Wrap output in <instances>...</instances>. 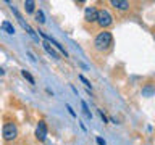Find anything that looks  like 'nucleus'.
Here are the masks:
<instances>
[{"instance_id":"nucleus-6","label":"nucleus","mask_w":155,"mask_h":145,"mask_svg":"<svg viewBox=\"0 0 155 145\" xmlns=\"http://www.w3.org/2000/svg\"><path fill=\"white\" fill-rule=\"evenodd\" d=\"M111 7H115V8H118V10H128L129 8V2H124V0H111Z\"/></svg>"},{"instance_id":"nucleus-14","label":"nucleus","mask_w":155,"mask_h":145,"mask_svg":"<svg viewBox=\"0 0 155 145\" xmlns=\"http://www.w3.org/2000/svg\"><path fill=\"white\" fill-rule=\"evenodd\" d=\"M79 79H81V81H82V82H84V84H86V87H92V85H91V82L87 81L84 76H79Z\"/></svg>"},{"instance_id":"nucleus-1","label":"nucleus","mask_w":155,"mask_h":145,"mask_svg":"<svg viewBox=\"0 0 155 145\" xmlns=\"http://www.w3.org/2000/svg\"><path fill=\"white\" fill-rule=\"evenodd\" d=\"M111 42H113V36H111L108 31H102L99 36L95 37L94 47H95L99 52H105V50H108V48H110Z\"/></svg>"},{"instance_id":"nucleus-12","label":"nucleus","mask_w":155,"mask_h":145,"mask_svg":"<svg viewBox=\"0 0 155 145\" xmlns=\"http://www.w3.org/2000/svg\"><path fill=\"white\" fill-rule=\"evenodd\" d=\"M36 19L39 23H45V18H44V13L41 11V10H39V11L36 13Z\"/></svg>"},{"instance_id":"nucleus-13","label":"nucleus","mask_w":155,"mask_h":145,"mask_svg":"<svg viewBox=\"0 0 155 145\" xmlns=\"http://www.w3.org/2000/svg\"><path fill=\"white\" fill-rule=\"evenodd\" d=\"M81 105H82V110H84V113H86L87 116H91V111H89V108H87L86 102H81Z\"/></svg>"},{"instance_id":"nucleus-4","label":"nucleus","mask_w":155,"mask_h":145,"mask_svg":"<svg viewBox=\"0 0 155 145\" xmlns=\"http://www.w3.org/2000/svg\"><path fill=\"white\" fill-rule=\"evenodd\" d=\"M97 18H99V10L95 7H87L86 11H84V19L89 23H95Z\"/></svg>"},{"instance_id":"nucleus-5","label":"nucleus","mask_w":155,"mask_h":145,"mask_svg":"<svg viewBox=\"0 0 155 145\" xmlns=\"http://www.w3.org/2000/svg\"><path fill=\"white\" fill-rule=\"evenodd\" d=\"M36 137L39 140H45V137H47V126L44 121H39V124L36 127Z\"/></svg>"},{"instance_id":"nucleus-8","label":"nucleus","mask_w":155,"mask_h":145,"mask_svg":"<svg viewBox=\"0 0 155 145\" xmlns=\"http://www.w3.org/2000/svg\"><path fill=\"white\" fill-rule=\"evenodd\" d=\"M0 27H2L5 32H8V34H13V32H15V27L12 26V23H8V21H3Z\"/></svg>"},{"instance_id":"nucleus-11","label":"nucleus","mask_w":155,"mask_h":145,"mask_svg":"<svg viewBox=\"0 0 155 145\" xmlns=\"http://www.w3.org/2000/svg\"><path fill=\"white\" fill-rule=\"evenodd\" d=\"M21 74H23V77H26V79H28L29 82H31V84H36V81H34V77L31 76V72H29V71L23 69V71H21Z\"/></svg>"},{"instance_id":"nucleus-16","label":"nucleus","mask_w":155,"mask_h":145,"mask_svg":"<svg viewBox=\"0 0 155 145\" xmlns=\"http://www.w3.org/2000/svg\"><path fill=\"white\" fill-rule=\"evenodd\" d=\"M2 74H5V71L2 69V68H0V76H2Z\"/></svg>"},{"instance_id":"nucleus-7","label":"nucleus","mask_w":155,"mask_h":145,"mask_svg":"<svg viewBox=\"0 0 155 145\" xmlns=\"http://www.w3.org/2000/svg\"><path fill=\"white\" fill-rule=\"evenodd\" d=\"M42 45H44V48H45V52L48 53V55H52V58H55V60H58V53L55 52V50H53V48L50 47V44H48L47 40L45 42H44L42 44Z\"/></svg>"},{"instance_id":"nucleus-10","label":"nucleus","mask_w":155,"mask_h":145,"mask_svg":"<svg viewBox=\"0 0 155 145\" xmlns=\"http://www.w3.org/2000/svg\"><path fill=\"white\" fill-rule=\"evenodd\" d=\"M142 94H144L145 97H150V95L155 94V89H153V87H150V85H145L144 89H142Z\"/></svg>"},{"instance_id":"nucleus-2","label":"nucleus","mask_w":155,"mask_h":145,"mask_svg":"<svg viewBox=\"0 0 155 145\" xmlns=\"http://www.w3.org/2000/svg\"><path fill=\"white\" fill-rule=\"evenodd\" d=\"M97 23H99L100 27H108L113 24V16L110 14V11L107 10H99V18H97Z\"/></svg>"},{"instance_id":"nucleus-3","label":"nucleus","mask_w":155,"mask_h":145,"mask_svg":"<svg viewBox=\"0 0 155 145\" xmlns=\"http://www.w3.org/2000/svg\"><path fill=\"white\" fill-rule=\"evenodd\" d=\"M16 135H18V127H16V124H13V123H7L3 126V139L5 140H15L16 139Z\"/></svg>"},{"instance_id":"nucleus-15","label":"nucleus","mask_w":155,"mask_h":145,"mask_svg":"<svg viewBox=\"0 0 155 145\" xmlns=\"http://www.w3.org/2000/svg\"><path fill=\"white\" fill-rule=\"evenodd\" d=\"M95 140H97V143H99V145H107V143H105V140L102 139V137H97Z\"/></svg>"},{"instance_id":"nucleus-9","label":"nucleus","mask_w":155,"mask_h":145,"mask_svg":"<svg viewBox=\"0 0 155 145\" xmlns=\"http://www.w3.org/2000/svg\"><path fill=\"white\" fill-rule=\"evenodd\" d=\"M34 7H36V3H34L32 0H26V2H24V10H26L28 13H32Z\"/></svg>"}]
</instances>
